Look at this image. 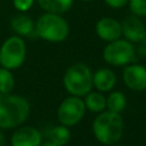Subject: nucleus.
Returning a JSON list of instances; mask_svg holds the SVG:
<instances>
[{
    "label": "nucleus",
    "mask_w": 146,
    "mask_h": 146,
    "mask_svg": "<svg viewBox=\"0 0 146 146\" xmlns=\"http://www.w3.org/2000/svg\"><path fill=\"white\" fill-rule=\"evenodd\" d=\"M11 29L19 36H30L33 32H35L34 22L26 15H18L11 19Z\"/></svg>",
    "instance_id": "obj_13"
},
{
    "label": "nucleus",
    "mask_w": 146,
    "mask_h": 146,
    "mask_svg": "<svg viewBox=\"0 0 146 146\" xmlns=\"http://www.w3.org/2000/svg\"><path fill=\"white\" fill-rule=\"evenodd\" d=\"M96 33L106 42L117 40L122 35V24L112 17H103L96 24Z\"/></svg>",
    "instance_id": "obj_10"
},
{
    "label": "nucleus",
    "mask_w": 146,
    "mask_h": 146,
    "mask_svg": "<svg viewBox=\"0 0 146 146\" xmlns=\"http://www.w3.org/2000/svg\"><path fill=\"white\" fill-rule=\"evenodd\" d=\"M81 1H86L87 2V1H94V0H81Z\"/></svg>",
    "instance_id": "obj_25"
},
{
    "label": "nucleus",
    "mask_w": 146,
    "mask_h": 146,
    "mask_svg": "<svg viewBox=\"0 0 146 146\" xmlns=\"http://www.w3.org/2000/svg\"><path fill=\"white\" fill-rule=\"evenodd\" d=\"M116 83V75L110 68H99L92 73V86L100 92L111 91Z\"/></svg>",
    "instance_id": "obj_12"
},
{
    "label": "nucleus",
    "mask_w": 146,
    "mask_h": 146,
    "mask_svg": "<svg viewBox=\"0 0 146 146\" xmlns=\"http://www.w3.org/2000/svg\"><path fill=\"white\" fill-rule=\"evenodd\" d=\"M104 1H105V3H106L107 6H110L111 8L117 9V8L124 7V6L128 3L129 0H104Z\"/></svg>",
    "instance_id": "obj_21"
},
{
    "label": "nucleus",
    "mask_w": 146,
    "mask_h": 146,
    "mask_svg": "<svg viewBox=\"0 0 146 146\" xmlns=\"http://www.w3.org/2000/svg\"><path fill=\"white\" fill-rule=\"evenodd\" d=\"M42 137L40 131L30 125L17 128L10 137L11 146H41Z\"/></svg>",
    "instance_id": "obj_9"
},
{
    "label": "nucleus",
    "mask_w": 146,
    "mask_h": 146,
    "mask_svg": "<svg viewBox=\"0 0 146 146\" xmlns=\"http://www.w3.org/2000/svg\"><path fill=\"white\" fill-rule=\"evenodd\" d=\"M122 34L130 42H140L146 39V26L138 16L132 15L123 21Z\"/></svg>",
    "instance_id": "obj_11"
},
{
    "label": "nucleus",
    "mask_w": 146,
    "mask_h": 146,
    "mask_svg": "<svg viewBox=\"0 0 146 146\" xmlns=\"http://www.w3.org/2000/svg\"><path fill=\"white\" fill-rule=\"evenodd\" d=\"M39 6L46 13L64 14L68 11L73 5V0H36Z\"/></svg>",
    "instance_id": "obj_15"
},
{
    "label": "nucleus",
    "mask_w": 146,
    "mask_h": 146,
    "mask_svg": "<svg viewBox=\"0 0 146 146\" xmlns=\"http://www.w3.org/2000/svg\"><path fill=\"white\" fill-rule=\"evenodd\" d=\"M70 33V26L59 14L46 13L35 22V34L49 42H62Z\"/></svg>",
    "instance_id": "obj_4"
},
{
    "label": "nucleus",
    "mask_w": 146,
    "mask_h": 146,
    "mask_svg": "<svg viewBox=\"0 0 146 146\" xmlns=\"http://www.w3.org/2000/svg\"><path fill=\"white\" fill-rule=\"evenodd\" d=\"M49 141L58 146H65L71 139L70 128L64 124H58L54 127L49 132Z\"/></svg>",
    "instance_id": "obj_17"
},
{
    "label": "nucleus",
    "mask_w": 146,
    "mask_h": 146,
    "mask_svg": "<svg viewBox=\"0 0 146 146\" xmlns=\"http://www.w3.org/2000/svg\"><path fill=\"white\" fill-rule=\"evenodd\" d=\"M30 115V103L19 95L0 94V129L23 124Z\"/></svg>",
    "instance_id": "obj_1"
},
{
    "label": "nucleus",
    "mask_w": 146,
    "mask_h": 146,
    "mask_svg": "<svg viewBox=\"0 0 146 146\" xmlns=\"http://www.w3.org/2000/svg\"><path fill=\"white\" fill-rule=\"evenodd\" d=\"M136 51L132 42L127 39H117L108 42L103 50L104 60L111 66H127L135 59Z\"/></svg>",
    "instance_id": "obj_6"
},
{
    "label": "nucleus",
    "mask_w": 146,
    "mask_h": 146,
    "mask_svg": "<svg viewBox=\"0 0 146 146\" xmlns=\"http://www.w3.org/2000/svg\"><path fill=\"white\" fill-rule=\"evenodd\" d=\"M0 146H6V138L1 131H0Z\"/></svg>",
    "instance_id": "obj_22"
},
{
    "label": "nucleus",
    "mask_w": 146,
    "mask_h": 146,
    "mask_svg": "<svg viewBox=\"0 0 146 146\" xmlns=\"http://www.w3.org/2000/svg\"><path fill=\"white\" fill-rule=\"evenodd\" d=\"M15 88V78L10 70L0 67V94H10Z\"/></svg>",
    "instance_id": "obj_18"
},
{
    "label": "nucleus",
    "mask_w": 146,
    "mask_h": 146,
    "mask_svg": "<svg viewBox=\"0 0 146 146\" xmlns=\"http://www.w3.org/2000/svg\"><path fill=\"white\" fill-rule=\"evenodd\" d=\"M63 84L65 90L78 97H84L92 89V72L83 63L71 65L64 73Z\"/></svg>",
    "instance_id": "obj_3"
},
{
    "label": "nucleus",
    "mask_w": 146,
    "mask_h": 146,
    "mask_svg": "<svg viewBox=\"0 0 146 146\" xmlns=\"http://www.w3.org/2000/svg\"><path fill=\"white\" fill-rule=\"evenodd\" d=\"M127 106V98L121 91H111L106 97V108L111 112L121 114Z\"/></svg>",
    "instance_id": "obj_16"
},
{
    "label": "nucleus",
    "mask_w": 146,
    "mask_h": 146,
    "mask_svg": "<svg viewBox=\"0 0 146 146\" xmlns=\"http://www.w3.org/2000/svg\"><path fill=\"white\" fill-rule=\"evenodd\" d=\"M123 82L133 91H143L146 89V67L139 64L127 65L123 70Z\"/></svg>",
    "instance_id": "obj_8"
},
{
    "label": "nucleus",
    "mask_w": 146,
    "mask_h": 146,
    "mask_svg": "<svg viewBox=\"0 0 146 146\" xmlns=\"http://www.w3.org/2000/svg\"><path fill=\"white\" fill-rule=\"evenodd\" d=\"M34 0H13L14 7L18 10V11H27L32 6H33Z\"/></svg>",
    "instance_id": "obj_20"
},
{
    "label": "nucleus",
    "mask_w": 146,
    "mask_h": 146,
    "mask_svg": "<svg viewBox=\"0 0 146 146\" xmlns=\"http://www.w3.org/2000/svg\"><path fill=\"white\" fill-rule=\"evenodd\" d=\"M41 146H58V145H55V144L51 143V141H47V143H44V144H41Z\"/></svg>",
    "instance_id": "obj_23"
},
{
    "label": "nucleus",
    "mask_w": 146,
    "mask_h": 146,
    "mask_svg": "<svg viewBox=\"0 0 146 146\" xmlns=\"http://www.w3.org/2000/svg\"><path fill=\"white\" fill-rule=\"evenodd\" d=\"M26 57V46L22 36L13 35L3 41L0 47V65L8 70L21 67Z\"/></svg>",
    "instance_id": "obj_5"
},
{
    "label": "nucleus",
    "mask_w": 146,
    "mask_h": 146,
    "mask_svg": "<svg viewBox=\"0 0 146 146\" xmlns=\"http://www.w3.org/2000/svg\"><path fill=\"white\" fill-rule=\"evenodd\" d=\"M86 111L87 108L83 99H81V97L71 95L60 103L57 110V119L60 124L70 128L81 122L86 114Z\"/></svg>",
    "instance_id": "obj_7"
},
{
    "label": "nucleus",
    "mask_w": 146,
    "mask_h": 146,
    "mask_svg": "<svg viewBox=\"0 0 146 146\" xmlns=\"http://www.w3.org/2000/svg\"><path fill=\"white\" fill-rule=\"evenodd\" d=\"M130 11L138 17H146V0H129Z\"/></svg>",
    "instance_id": "obj_19"
},
{
    "label": "nucleus",
    "mask_w": 146,
    "mask_h": 146,
    "mask_svg": "<svg viewBox=\"0 0 146 146\" xmlns=\"http://www.w3.org/2000/svg\"><path fill=\"white\" fill-rule=\"evenodd\" d=\"M92 133L95 138L103 145L116 144L124 131V122L119 113L111 111H103L98 113L96 119L92 121Z\"/></svg>",
    "instance_id": "obj_2"
},
{
    "label": "nucleus",
    "mask_w": 146,
    "mask_h": 146,
    "mask_svg": "<svg viewBox=\"0 0 146 146\" xmlns=\"http://www.w3.org/2000/svg\"><path fill=\"white\" fill-rule=\"evenodd\" d=\"M108 146H123V145H119V144L116 143V144H113V145H108Z\"/></svg>",
    "instance_id": "obj_24"
},
{
    "label": "nucleus",
    "mask_w": 146,
    "mask_h": 146,
    "mask_svg": "<svg viewBox=\"0 0 146 146\" xmlns=\"http://www.w3.org/2000/svg\"><path fill=\"white\" fill-rule=\"evenodd\" d=\"M86 108L92 113H100L106 108V97L100 91H89L83 99Z\"/></svg>",
    "instance_id": "obj_14"
}]
</instances>
